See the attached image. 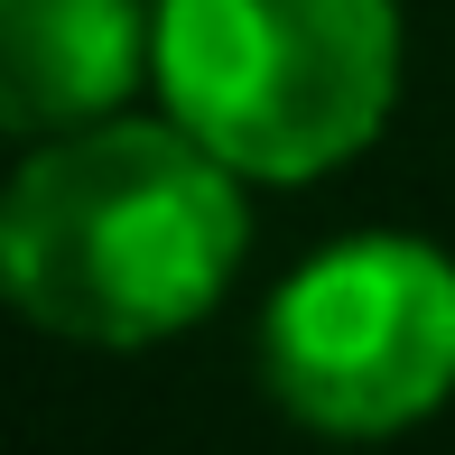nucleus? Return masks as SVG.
I'll return each instance as SVG.
<instances>
[{"label":"nucleus","instance_id":"f257e3e1","mask_svg":"<svg viewBox=\"0 0 455 455\" xmlns=\"http://www.w3.org/2000/svg\"><path fill=\"white\" fill-rule=\"evenodd\" d=\"M251 260V186L168 112L37 140L0 196V288L56 344L149 354L223 307Z\"/></svg>","mask_w":455,"mask_h":455},{"label":"nucleus","instance_id":"f03ea898","mask_svg":"<svg viewBox=\"0 0 455 455\" xmlns=\"http://www.w3.org/2000/svg\"><path fill=\"white\" fill-rule=\"evenodd\" d=\"M400 0H158V112L242 186H316L400 112Z\"/></svg>","mask_w":455,"mask_h":455},{"label":"nucleus","instance_id":"7ed1b4c3","mask_svg":"<svg viewBox=\"0 0 455 455\" xmlns=\"http://www.w3.org/2000/svg\"><path fill=\"white\" fill-rule=\"evenodd\" d=\"M260 390L325 446H390L455 400V251L427 233H344L270 288Z\"/></svg>","mask_w":455,"mask_h":455},{"label":"nucleus","instance_id":"20e7f679","mask_svg":"<svg viewBox=\"0 0 455 455\" xmlns=\"http://www.w3.org/2000/svg\"><path fill=\"white\" fill-rule=\"evenodd\" d=\"M158 75V0H0V121L19 149L121 121Z\"/></svg>","mask_w":455,"mask_h":455}]
</instances>
